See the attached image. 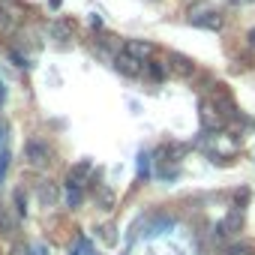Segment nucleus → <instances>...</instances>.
<instances>
[{"mask_svg": "<svg viewBox=\"0 0 255 255\" xmlns=\"http://www.w3.org/2000/svg\"><path fill=\"white\" fill-rule=\"evenodd\" d=\"M24 156H27L30 165L45 168V165L51 162V147H48V141H42V138H30L27 147H24Z\"/></svg>", "mask_w": 255, "mask_h": 255, "instance_id": "f257e3e1", "label": "nucleus"}, {"mask_svg": "<svg viewBox=\"0 0 255 255\" xmlns=\"http://www.w3.org/2000/svg\"><path fill=\"white\" fill-rule=\"evenodd\" d=\"M114 69H117L120 75H129V78H138V75L144 72V60L132 57L129 51H117V54H114Z\"/></svg>", "mask_w": 255, "mask_h": 255, "instance_id": "f03ea898", "label": "nucleus"}, {"mask_svg": "<svg viewBox=\"0 0 255 255\" xmlns=\"http://www.w3.org/2000/svg\"><path fill=\"white\" fill-rule=\"evenodd\" d=\"M201 123H204V129H210V132H219L225 126V114L213 105V99L201 102Z\"/></svg>", "mask_w": 255, "mask_h": 255, "instance_id": "7ed1b4c3", "label": "nucleus"}, {"mask_svg": "<svg viewBox=\"0 0 255 255\" xmlns=\"http://www.w3.org/2000/svg\"><path fill=\"white\" fill-rule=\"evenodd\" d=\"M240 231H243V210H237V207H234V210H231L219 225H216V237H222V240H225V237H237Z\"/></svg>", "mask_w": 255, "mask_h": 255, "instance_id": "20e7f679", "label": "nucleus"}, {"mask_svg": "<svg viewBox=\"0 0 255 255\" xmlns=\"http://www.w3.org/2000/svg\"><path fill=\"white\" fill-rule=\"evenodd\" d=\"M189 21L195 27H207V30H222V24H225V18L219 12H213V9H192Z\"/></svg>", "mask_w": 255, "mask_h": 255, "instance_id": "39448f33", "label": "nucleus"}, {"mask_svg": "<svg viewBox=\"0 0 255 255\" xmlns=\"http://www.w3.org/2000/svg\"><path fill=\"white\" fill-rule=\"evenodd\" d=\"M90 168H93V165H90V159H81V162H75V165L69 168V174H66V183H63V186H66V189H78V192H81V186L87 183V174H90Z\"/></svg>", "mask_w": 255, "mask_h": 255, "instance_id": "423d86ee", "label": "nucleus"}, {"mask_svg": "<svg viewBox=\"0 0 255 255\" xmlns=\"http://www.w3.org/2000/svg\"><path fill=\"white\" fill-rule=\"evenodd\" d=\"M36 198H39V204H45V207H54V204L60 201V183L42 180V183L36 186Z\"/></svg>", "mask_w": 255, "mask_h": 255, "instance_id": "0eeeda50", "label": "nucleus"}, {"mask_svg": "<svg viewBox=\"0 0 255 255\" xmlns=\"http://www.w3.org/2000/svg\"><path fill=\"white\" fill-rule=\"evenodd\" d=\"M123 51H129V54L138 57V60H150V57H153V45H150L147 39H129Z\"/></svg>", "mask_w": 255, "mask_h": 255, "instance_id": "6e6552de", "label": "nucleus"}, {"mask_svg": "<svg viewBox=\"0 0 255 255\" xmlns=\"http://www.w3.org/2000/svg\"><path fill=\"white\" fill-rule=\"evenodd\" d=\"M168 60H171V69H174L177 75H183V78H189V75L195 72L192 60H189V57H183V54H168Z\"/></svg>", "mask_w": 255, "mask_h": 255, "instance_id": "1a4fd4ad", "label": "nucleus"}, {"mask_svg": "<svg viewBox=\"0 0 255 255\" xmlns=\"http://www.w3.org/2000/svg\"><path fill=\"white\" fill-rule=\"evenodd\" d=\"M72 33H75V24H72V21H54V24H51V36H54L57 42H69Z\"/></svg>", "mask_w": 255, "mask_h": 255, "instance_id": "9d476101", "label": "nucleus"}, {"mask_svg": "<svg viewBox=\"0 0 255 255\" xmlns=\"http://www.w3.org/2000/svg\"><path fill=\"white\" fill-rule=\"evenodd\" d=\"M96 204H99L102 210H111V207H114V192L105 189V186H96Z\"/></svg>", "mask_w": 255, "mask_h": 255, "instance_id": "9b49d317", "label": "nucleus"}, {"mask_svg": "<svg viewBox=\"0 0 255 255\" xmlns=\"http://www.w3.org/2000/svg\"><path fill=\"white\" fill-rule=\"evenodd\" d=\"M0 231L3 234L12 231V207H6V204H0Z\"/></svg>", "mask_w": 255, "mask_h": 255, "instance_id": "f8f14e48", "label": "nucleus"}, {"mask_svg": "<svg viewBox=\"0 0 255 255\" xmlns=\"http://www.w3.org/2000/svg\"><path fill=\"white\" fill-rule=\"evenodd\" d=\"M18 255H48L45 243H30V246H18Z\"/></svg>", "mask_w": 255, "mask_h": 255, "instance_id": "ddd939ff", "label": "nucleus"}, {"mask_svg": "<svg viewBox=\"0 0 255 255\" xmlns=\"http://www.w3.org/2000/svg\"><path fill=\"white\" fill-rule=\"evenodd\" d=\"M99 234H102V240H105L108 246H111V243H117V228H114V225H102V228H99Z\"/></svg>", "mask_w": 255, "mask_h": 255, "instance_id": "4468645a", "label": "nucleus"}, {"mask_svg": "<svg viewBox=\"0 0 255 255\" xmlns=\"http://www.w3.org/2000/svg\"><path fill=\"white\" fill-rule=\"evenodd\" d=\"M147 69H150V75H153L156 81H162V78L168 75V72H165V66H162L159 60H150V66H147Z\"/></svg>", "mask_w": 255, "mask_h": 255, "instance_id": "2eb2a0df", "label": "nucleus"}, {"mask_svg": "<svg viewBox=\"0 0 255 255\" xmlns=\"http://www.w3.org/2000/svg\"><path fill=\"white\" fill-rule=\"evenodd\" d=\"M174 225V219H168V216H162L159 222H153V228H150V234H165V228H171Z\"/></svg>", "mask_w": 255, "mask_h": 255, "instance_id": "dca6fc26", "label": "nucleus"}, {"mask_svg": "<svg viewBox=\"0 0 255 255\" xmlns=\"http://www.w3.org/2000/svg\"><path fill=\"white\" fill-rule=\"evenodd\" d=\"M246 252H252V246H249V243H234V246H228V249H225V255H246Z\"/></svg>", "mask_w": 255, "mask_h": 255, "instance_id": "f3484780", "label": "nucleus"}, {"mask_svg": "<svg viewBox=\"0 0 255 255\" xmlns=\"http://www.w3.org/2000/svg\"><path fill=\"white\" fill-rule=\"evenodd\" d=\"M9 9L6 6H0V33H9Z\"/></svg>", "mask_w": 255, "mask_h": 255, "instance_id": "a211bd4d", "label": "nucleus"}, {"mask_svg": "<svg viewBox=\"0 0 255 255\" xmlns=\"http://www.w3.org/2000/svg\"><path fill=\"white\" fill-rule=\"evenodd\" d=\"M246 201H249V189H240V192L234 195V204H237V210H243V207H246Z\"/></svg>", "mask_w": 255, "mask_h": 255, "instance_id": "6ab92c4d", "label": "nucleus"}, {"mask_svg": "<svg viewBox=\"0 0 255 255\" xmlns=\"http://www.w3.org/2000/svg\"><path fill=\"white\" fill-rule=\"evenodd\" d=\"M15 204H18V207H15V210H18V216H24V213H27V207H24V204H27V198H24V192H21V189L15 192Z\"/></svg>", "mask_w": 255, "mask_h": 255, "instance_id": "aec40b11", "label": "nucleus"}, {"mask_svg": "<svg viewBox=\"0 0 255 255\" xmlns=\"http://www.w3.org/2000/svg\"><path fill=\"white\" fill-rule=\"evenodd\" d=\"M147 159H150L147 153H141V156H138V174H141V177H147Z\"/></svg>", "mask_w": 255, "mask_h": 255, "instance_id": "412c9836", "label": "nucleus"}, {"mask_svg": "<svg viewBox=\"0 0 255 255\" xmlns=\"http://www.w3.org/2000/svg\"><path fill=\"white\" fill-rule=\"evenodd\" d=\"M6 165H9V150H0V177H3Z\"/></svg>", "mask_w": 255, "mask_h": 255, "instance_id": "4be33fe9", "label": "nucleus"}, {"mask_svg": "<svg viewBox=\"0 0 255 255\" xmlns=\"http://www.w3.org/2000/svg\"><path fill=\"white\" fill-rule=\"evenodd\" d=\"M66 192H69V204L78 207V204H81V192H78V189H66Z\"/></svg>", "mask_w": 255, "mask_h": 255, "instance_id": "5701e85b", "label": "nucleus"}, {"mask_svg": "<svg viewBox=\"0 0 255 255\" xmlns=\"http://www.w3.org/2000/svg\"><path fill=\"white\" fill-rule=\"evenodd\" d=\"M246 42H249V48H255V27H252L249 33H246Z\"/></svg>", "mask_w": 255, "mask_h": 255, "instance_id": "b1692460", "label": "nucleus"}, {"mask_svg": "<svg viewBox=\"0 0 255 255\" xmlns=\"http://www.w3.org/2000/svg\"><path fill=\"white\" fill-rule=\"evenodd\" d=\"M3 138H6V123H0V147H3Z\"/></svg>", "mask_w": 255, "mask_h": 255, "instance_id": "393cba45", "label": "nucleus"}]
</instances>
